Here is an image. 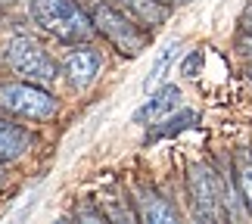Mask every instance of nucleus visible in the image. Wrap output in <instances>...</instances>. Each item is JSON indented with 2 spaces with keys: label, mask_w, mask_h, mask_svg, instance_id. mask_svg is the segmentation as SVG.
Segmentation results:
<instances>
[{
  "label": "nucleus",
  "mask_w": 252,
  "mask_h": 224,
  "mask_svg": "<svg viewBox=\"0 0 252 224\" xmlns=\"http://www.w3.org/2000/svg\"><path fill=\"white\" fill-rule=\"evenodd\" d=\"M91 22L112 47H119L125 56H137L150 44V34L134 22L128 13H122L115 3H94L91 6Z\"/></svg>",
  "instance_id": "f03ea898"
},
{
  "label": "nucleus",
  "mask_w": 252,
  "mask_h": 224,
  "mask_svg": "<svg viewBox=\"0 0 252 224\" xmlns=\"http://www.w3.org/2000/svg\"><path fill=\"white\" fill-rule=\"evenodd\" d=\"M3 60H6V65L16 75H22L25 81H32V84L47 87V84H53L56 78H60L56 63L50 60V53H47L44 47L34 41V37H28V34L9 37V41H6V50H3Z\"/></svg>",
  "instance_id": "7ed1b4c3"
},
{
  "label": "nucleus",
  "mask_w": 252,
  "mask_h": 224,
  "mask_svg": "<svg viewBox=\"0 0 252 224\" xmlns=\"http://www.w3.org/2000/svg\"><path fill=\"white\" fill-rule=\"evenodd\" d=\"M28 9H32L34 22L60 41L81 44V41H91V34L96 32L91 22V13H84L75 0H32Z\"/></svg>",
  "instance_id": "f257e3e1"
},
{
  "label": "nucleus",
  "mask_w": 252,
  "mask_h": 224,
  "mask_svg": "<svg viewBox=\"0 0 252 224\" xmlns=\"http://www.w3.org/2000/svg\"><path fill=\"white\" fill-rule=\"evenodd\" d=\"M165 6H181V3H190V0H162Z\"/></svg>",
  "instance_id": "a211bd4d"
},
{
  "label": "nucleus",
  "mask_w": 252,
  "mask_h": 224,
  "mask_svg": "<svg viewBox=\"0 0 252 224\" xmlns=\"http://www.w3.org/2000/svg\"><path fill=\"white\" fill-rule=\"evenodd\" d=\"M0 106L32 122H47L60 112V100H53V94H47L41 84L32 81H3L0 84Z\"/></svg>",
  "instance_id": "20e7f679"
},
{
  "label": "nucleus",
  "mask_w": 252,
  "mask_h": 224,
  "mask_svg": "<svg viewBox=\"0 0 252 224\" xmlns=\"http://www.w3.org/2000/svg\"><path fill=\"white\" fill-rule=\"evenodd\" d=\"M19 3V0H0V13H3V9H13Z\"/></svg>",
  "instance_id": "f3484780"
},
{
  "label": "nucleus",
  "mask_w": 252,
  "mask_h": 224,
  "mask_svg": "<svg viewBox=\"0 0 252 224\" xmlns=\"http://www.w3.org/2000/svg\"><path fill=\"white\" fill-rule=\"evenodd\" d=\"M137 209H140V218L147 224H174L178 221V209L153 187L137 190Z\"/></svg>",
  "instance_id": "6e6552de"
},
{
  "label": "nucleus",
  "mask_w": 252,
  "mask_h": 224,
  "mask_svg": "<svg viewBox=\"0 0 252 224\" xmlns=\"http://www.w3.org/2000/svg\"><path fill=\"white\" fill-rule=\"evenodd\" d=\"M178 106H181V91L178 87H162L159 94H153L150 100L131 115V122L134 125H156V122L165 119V115H171Z\"/></svg>",
  "instance_id": "0eeeda50"
},
{
  "label": "nucleus",
  "mask_w": 252,
  "mask_h": 224,
  "mask_svg": "<svg viewBox=\"0 0 252 224\" xmlns=\"http://www.w3.org/2000/svg\"><path fill=\"white\" fill-rule=\"evenodd\" d=\"M187 187H190V199H193V209H196L199 221H221V218H227L224 193H221V178L209 168V165H202V162L190 165Z\"/></svg>",
  "instance_id": "39448f33"
},
{
  "label": "nucleus",
  "mask_w": 252,
  "mask_h": 224,
  "mask_svg": "<svg viewBox=\"0 0 252 224\" xmlns=\"http://www.w3.org/2000/svg\"><path fill=\"white\" fill-rule=\"evenodd\" d=\"M240 25H243V32H249V34H252V3L243 9V16H240Z\"/></svg>",
  "instance_id": "dca6fc26"
},
{
  "label": "nucleus",
  "mask_w": 252,
  "mask_h": 224,
  "mask_svg": "<svg viewBox=\"0 0 252 224\" xmlns=\"http://www.w3.org/2000/svg\"><path fill=\"white\" fill-rule=\"evenodd\" d=\"M199 65H202V50H193L187 60L181 63V75H187V78H196L199 75Z\"/></svg>",
  "instance_id": "4468645a"
},
{
  "label": "nucleus",
  "mask_w": 252,
  "mask_h": 224,
  "mask_svg": "<svg viewBox=\"0 0 252 224\" xmlns=\"http://www.w3.org/2000/svg\"><path fill=\"white\" fill-rule=\"evenodd\" d=\"M28 147H32V134L13 125L9 119H0V165L19 159Z\"/></svg>",
  "instance_id": "9d476101"
},
{
  "label": "nucleus",
  "mask_w": 252,
  "mask_h": 224,
  "mask_svg": "<svg viewBox=\"0 0 252 224\" xmlns=\"http://www.w3.org/2000/svg\"><path fill=\"white\" fill-rule=\"evenodd\" d=\"M0 184H3V168H0Z\"/></svg>",
  "instance_id": "6ab92c4d"
},
{
  "label": "nucleus",
  "mask_w": 252,
  "mask_h": 224,
  "mask_svg": "<svg viewBox=\"0 0 252 224\" xmlns=\"http://www.w3.org/2000/svg\"><path fill=\"white\" fill-rule=\"evenodd\" d=\"M234 178H237V190L246 202V212L252 215V153L240 150L234 156Z\"/></svg>",
  "instance_id": "9b49d317"
},
{
  "label": "nucleus",
  "mask_w": 252,
  "mask_h": 224,
  "mask_svg": "<svg viewBox=\"0 0 252 224\" xmlns=\"http://www.w3.org/2000/svg\"><path fill=\"white\" fill-rule=\"evenodd\" d=\"M65 81H69L75 91H84V87L94 84V78L100 75V53L91 50V47H81V50H72L65 56Z\"/></svg>",
  "instance_id": "423d86ee"
},
{
  "label": "nucleus",
  "mask_w": 252,
  "mask_h": 224,
  "mask_svg": "<svg viewBox=\"0 0 252 224\" xmlns=\"http://www.w3.org/2000/svg\"><path fill=\"white\" fill-rule=\"evenodd\" d=\"M122 13H128L134 22H140L143 28H153V25H162L168 19V6L162 0H112Z\"/></svg>",
  "instance_id": "1a4fd4ad"
},
{
  "label": "nucleus",
  "mask_w": 252,
  "mask_h": 224,
  "mask_svg": "<svg viewBox=\"0 0 252 224\" xmlns=\"http://www.w3.org/2000/svg\"><path fill=\"white\" fill-rule=\"evenodd\" d=\"M75 218H81V221H106V215H103V212H96V209H91V206H81L78 212H75Z\"/></svg>",
  "instance_id": "2eb2a0df"
},
{
  "label": "nucleus",
  "mask_w": 252,
  "mask_h": 224,
  "mask_svg": "<svg viewBox=\"0 0 252 224\" xmlns=\"http://www.w3.org/2000/svg\"><path fill=\"white\" fill-rule=\"evenodd\" d=\"M190 125H196V112H190V109H184L178 115H165L162 119V125L156 122V128L150 131V140H162V137H174V134H181V131H187Z\"/></svg>",
  "instance_id": "f8f14e48"
},
{
  "label": "nucleus",
  "mask_w": 252,
  "mask_h": 224,
  "mask_svg": "<svg viewBox=\"0 0 252 224\" xmlns=\"http://www.w3.org/2000/svg\"><path fill=\"white\" fill-rule=\"evenodd\" d=\"M178 50H181V44L178 41H171L165 50L159 53V60L153 63V69H150V75H147V81H143V91L147 94H153L156 87L162 84V78H165V72L171 69V63H174V56H178Z\"/></svg>",
  "instance_id": "ddd939ff"
}]
</instances>
